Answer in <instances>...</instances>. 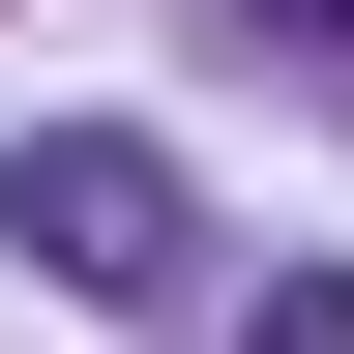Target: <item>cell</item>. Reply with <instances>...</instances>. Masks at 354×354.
<instances>
[{
    "label": "cell",
    "mask_w": 354,
    "mask_h": 354,
    "mask_svg": "<svg viewBox=\"0 0 354 354\" xmlns=\"http://www.w3.org/2000/svg\"><path fill=\"white\" fill-rule=\"evenodd\" d=\"M0 236L59 266V295H118V325H148L177 266H207V207H177V148H148V118H30V148H0Z\"/></svg>",
    "instance_id": "1"
},
{
    "label": "cell",
    "mask_w": 354,
    "mask_h": 354,
    "mask_svg": "<svg viewBox=\"0 0 354 354\" xmlns=\"http://www.w3.org/2000/svg\"><path fill=\"white\" fill-rule=\"evenodd\" d=\"M266 30H295V59H354V0H266Z\"/></svg>",
    "instance_id": "2"
}]
</instances>
